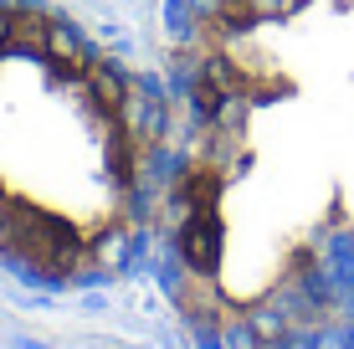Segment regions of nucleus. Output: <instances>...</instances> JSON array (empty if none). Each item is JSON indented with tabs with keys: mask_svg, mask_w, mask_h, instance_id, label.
<instances>
[{
	"mask_svg": "<svg viewBox=\"0 0 354 349\" xmlns=\"http://www.w3.org/2000/svg\"><path fill=\"white\" fill-rule=\"evenodd\" d=\"M0 52H10V10L0 6Z\"/></svg>",
	"mask_w": 354,
	"mask_h": 349,
	"instance_id": "nucleus-6",
	"label": "nucleus"
},
{
	"mask_svg": "<svg viewBox=\"0 0 354 349\" xmlns=\"http://www.w3.org/2000/svg\"><path fill=\"white\" fill-rule=\"evenodd\" d=\"M46 31H52V10H36V6L10 10V52L46 57Z\"/></svg>",
	"mask_w": 354,
	"mask_h": 349,
	"instance_id": "nucleus-3",
	"label": "nucleus"
},
{
	"mask_svg": "<svg viewBox=\"0 0 354 349\" xmlns=\"http://www.w3.org/2000/svg\"><path fill=\"white\" fill-rule=\"evenodd\" d=\"M175 247H180V257H185L195 272H216V262H221V216L195 211L185 221V232L175 236Z\"/></svg>",
	"mask_w": 354,
	"mask_h": 349,
	"instance_id": "nucleus-1",
	"label": "nucleus"
},
{
	"mask_svg": "<svg viewBox=\"0 0 354 349\" xmlns=\"http://www.w3.org/2000/svg\"><path fill=\"white\" fill-rule=\"evenodd\" d=\"M82 82H88V93H93L103 108H113V113H118V108H124V98H129V77H124L113 62H103V57H93V62H88Z\"/></svg>",
	"mask_w": 354,
	"mask_h": 349,
	"instance_id": "nucleus-4",
	"label": "nucleus"
},
{
	"mask_svg": "<svg viewBox=\"0 0 354 349\" xmlns=\"http://www.w3.org/2000/svg\"><path fill=\"white\" fill-rule=\"evenodd\" d=\"M46 62H52V72H57V82H72V77H82L88 72V46H82V36H77V26L72 21H62V16H52V31H46Z\"/></svg>",
	"mask_w": 354,
	"mask_h": 349,
	"instance_id": "nucleus-2",
	"label": "nucleus"
},
{
	"mask_svg": "<svg viewBox=\"0 0 354 349\" xmlns=\"http://www.w3.org/2000/svg\"><path fill=\"white\" fill-rule=\"evenodd\" d=\"M252 6L262 10V21H272V16H292V10H303L308 0H252Z\"/></svg>",
	"mask_w": 354,
	"mask_h": 349,
	"instance_id": "nucleus-5",
	"label": "nucleus"
}]
</instances>
